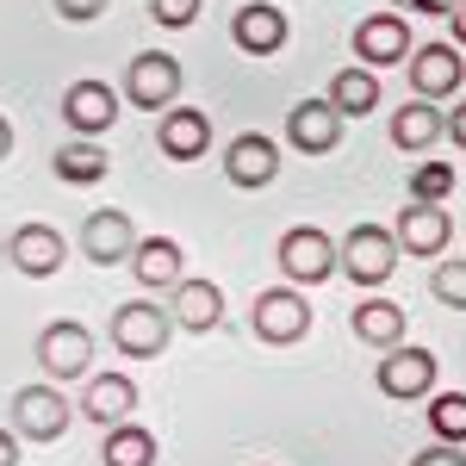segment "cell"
Listing matches in <instances>:
<instances>
[{"label":"cell","instance_id":"obj_5","mask_svg":"<svg viewBox=\"0 0 466 466\" xmlns=\"http://www.w3.org/2000/svg\"><path fill=\"white\" fill-rule=\"evenodd\" d=\"M249 329L261 336V342H274V349L305 342V336H311V305H305V292H299V287H268V292H255Z\"/></svg>","mask_w":466,"mask_h":466},{"label":"cell","instance_id":"obj_3","mask_svg":"<svg viewBox=\"0 0 466 466\" xmlns=\"http://www.w3.org/2000/svg\"><path fill=\"white\" fill-rule=\"evenodd\" d=\"M6 423H13L19 441H63L69 423H75V410L50 380H37V386H19V392L6 398Z\"/></svg>","mask_w":466,"mask_h":466},{"label":"cell","instance_id":"obj_2","mask_svg":"<svg viewBox=\"0 0 466 466\" xmlns=\"http://www.w3.org/2000/svg\"><path fill=\"white\" fill-rule=\"evenodd\" d=\"M274 261H280L287 287H323L329 274H342V243L329 230H318V224H299V230L280 237Z\"/></svg>","mask_w":466,"mask_h":466},{"label":"cell","instance_id":"obj_17","mask_svg":"<svg viewBox=\"0 0 466 466\" xmlns=\"http://www.w3.org/2000/svg\"><path fill=\"white\" fill-rule=\"evenodd\" d=\"M435 355L430 349H417V342H404L392 355L380 360V392L386 398H435Z\"/></svg>","mask_w":466,"mask_h":466},{"label":"cell","instance_id":"obj_36","mask_svg":"<svg viewBox=\"0 0 466 466\" xmlns=\"http://www.w3.org/2000/svg\"><path fill=\"white\" fill-rule=\"evenodd\" d=\"M448 25H454V44H466V0L454 6V19H448Z\"/></svg>","mask_w":466,"mask_h":466},{"label":"cell","instance_id":"obj_9","mask_svg":"<svg viewBox=\"0 0 466 466\" xmlns=\"http://www.w3.org/2000/svg\"><path fill=\"white\" fill-rule=\"evenodd\" d=\"M63 125H69L75 137L100 144L112 125H118V94H112L106 81H94V75L69 81V94H63Z\"/></svg>","mask_w":466,"mask_h":466},{"label":"cell","instance_id":"obj_14","mask_svg":"<svg viewBox=\"0 0 466 466\" xmlns=\"http://www.w3.org/2000/svg\"><path fill=\"white\" fill-rule=\"evenodd\" d=\"M156 149L168 162H199L212 149V118H206V106H168L156 118Z\"/></svg>","mask_w":466,"mask_h":466},{"label":"cell","instance_id":"obj_21","mask_svg":"<svg viewBox=\"0 0 466 466\" xmlns=\"http://www.w3.org/2000/svg\"><path fill=\"white\" fill-rule=\"evenodd\" d=\"M187 255H180V243L175 237H144L137 243V255H131V274H137V287L144 292H175L187 274Z\"/></svg>","mask_w":466,"mask_h":466},{"label":"cell","instance_id":"obj_12","mask_svg":"<svg viewBox=\"0 0 466 466\" xmlns=\"http://www.w3.org/2000/svg\"><path fill=\"white\" fill-rule=\"evenodd\" d=\"M461 81H466V63H461V44L454 37L410 50V87H417V100H454Z\"/></svg>","mask_w":466,"mask_h":466},{"label":"cell","instance_id":"obj_13","mask_svg":"<svg viewBox=\"0 0 466 466\" xmlns=\"http://www.w3.org/2000/svg\"><path fill=\"white\" fill-rule=\"evenodd\" d=\"M342 131H349V118L329 106V94H323V100H299V106L287 112V144L299 149V156H329V149L342 144Z\"/></svg>","mask_w":466,"mask_h":466},{"label":"cell","instance_id":"obj_10","mask_svg":"<svg viewBox=\"0 0 466 466\" xmlns=\"http://www.w3.org/2000/svg\"><path fill=\"white\" fill-rule=\"evenodd\" d=\"M6 261H13L25 280H50V274L69 261V243H63V230H56V224H37V218H25V224L6 237Z\"/></svg>","mask_w":466,"mask_h":466},{"label":"cell","instance_id":"obj_22","mask_svg":"<svg viewBox=\"0 0 466 466\" xmlns=\"http://www.w3.org/2000/svg\"><path fill=\"white\" fill-rule=\"evenodd\" d=\"M168 311H175L180 329H193V336H212L218 323H224V292L212 280H180L168 292Z\"/></svg>","mask_w":466,"mask_h":466},{"label":"cell","instance_id":"obj_29","mask_svg":"<svg viewBox=\"0 0 466 466\" xmlns=\"http://www.w3.org/2000/svg\"><path fill=\"white\" fill-rule=\"evenodd\" d=\"M430 292L441 299V305L466 311V261H441V268L430 274Z\"/></svg>","mask_w":466,"mask_h":466},{"label":"cell","instance_id":"obj_31","mask_svg":"<svg viewBox=\"0 0 466 466\" xmlns=\"http://www.w3.org/2000/svg\"><path fill=\"white\" fill-rule=\"evenodd\" d=\"M112 0H56V19H69V25H87V19H100Z\"/></svg>","mask_w":466,"mask_h":466},{"label":"cell","instance_id":"obj_25","mask_svg":"<svg viewBox=\"0 0 466 466\" xmlns=\"http://www.w3.org/2000/svg\"><path fill=\"white\" fill-rule=\"evenodd\" d=\"M329 106L342 112V118H367V112L380 106V75L373 69H342L329 81Z\"/></svg>","mask_w":466,"mask_h":466},{"label":"cell","instance_id":"obj_38","mask_svg":"<svg viewBox=\"0 0 466 466\" xmlns=\"http://www.w3.org/2000/svg\"><path fill=\"white\" fill-rule=\"evenodd\" d=\"M386 6H392V13H417V0H386Z\"/></svg>","mask_w":466,"mask_h":466},{"label":"cell","instance_id":"obj_18","mask_svg":"<svg viewBox=\"0 0 466 466\" xmlns=\"http://www.w3.org/2000/svg\"><path fill=\"white\" fill-rule=\"evenodd\" d=\"M398 249L404 255H423V261H435V255L448 249V237H454V218L441 212V206H417V199H404V212H398Z\"/></svg>","mask_w":466,"mask_h":466},{"label":"cell","instance_id":"obj_16","mask_svg":"<svg viewBox=\"0 0 466 466\" xmlns=\"http://www.w3.org/2000/svg\"><path fill=\"white\" fill-rule=\"evenodd\" d=\"M230 37H237V50H249V56H280L287 50V13L280 6H268V0H243L237 6V19H230Z\"/></svg>","mask_w":466,"mask_h":466},{"label":"cell","instance_id":"obj_19","mask_svg":"<svg viewBox=\"0 0 466 466\" xmlns=\"http://www.w3.org/2000/svg\"><path fill=\"white\" fill-rule=\"evenodd\" d=\"M131 410H137V386H131L125 373H94V380L81 386V417L100 423V430L131 423Z\"/></svg>","mask_w":466,"mask_h":466},{"label":"cell","instance_id":"obj_34","mask_svg":"<svg viewBox=\"0 0 466 466\" xmlns=\"http://www.w3.org/2000/svg\"><path fill=\"white\" fill-rule=\"evenodd\" d=\"M448 137L466 149V100H454V112H448Z\"/></svg>","mask_w":466,"mask_h":466},{"label":"cell","instance_id":"obj_15","mask_svg":"<svg viewBox=\"0 0 466 466\" xmlns=\"http://www.w3.org/2000/svg\"><path fill=\"white\" fill-rule=\"evenodd\" d=\"M224 175H230V187H243V193L268 187V180L280 175V144H274V137H261V131L230 137V144H224Z\"/></svg>","mask_w":466,"mask_h":466},{"label":"cell","instance_id":"obj_37","mask_svg":"<svg viewBox=\"0 0 466 466\" xmlns=\"http://www.w3.org/2000/svg\"><path fill=\"white\" fill-rule=\"evenodd\" d=\"M13 156V125H6V112H0V162Z\"/></svg>","mask_w":466,"mask_h":466},{"label":"cell","instance_id":"obj_32","mask_svg":"<svg viewBox=\"0 0 466 466\" xmlns=\"http://www.w3.org/2000/svg\"><path fill=\"white\" fill-rule=\"evenodd\" d=\"M410 466H466V448H454V441H430Z\"/></svg>","mask_w":466,"mask_h":466},{"label":"cell","instance_id":"obj_28","mask_svg":"<svg viewBox=\"0 0 466 466\" xmlns=\"http://www.w3.org/2000/svg\"><path fill=\"white\" fill-rule=\"evenodd\" d=\"M454 168H448V162H417V168H410V199H417V206H441V199H454Z\"/></svg>","mask_w":466,"mask_h":466},{"label":"cell","instance_id":"obj_4","mask_svg":"<svg viewBox=\"0 0 466 466\" xmlns=\"http://www.w3.org/2000/svg\"><path fill=\"white\" fill-rule=\"evenodd\" d=\"M398 230H386V224H355L349 237H342V274L355 280V287L380 292L386 280L398 274Z\"/></svg>","mask_w":466,"mask_h":466},{"label":"cell","instance_id":"obj_33","mask_svg":"<svg viewBox=\"0 0 466 466\" xmlns=\"http://www.w3.org/2000/svg\"><path fill=\"white\" fill-rule=\"evenodd\" d=\"M0 466H19V435H13V423H0Z\"/></svg>","mask_w":466,"mask_h":466},{"label":"cell","instance_id":"obj_23","mask_svg":"<svg viewBox=\"0 0 466 466\" xmlns=\"http://www.w3.org/2000/svg\"><path fill=\"white\" fill-rule=\"evenodd\" d=\"M349 323H355V342L380 349V355L404 349V305H392V299H360Z\"/></svg>","mask_w":466,"mask_h":466},{"label":"cell","instance_id":"obj_24","mask_svg":"<svg viewBox=\"0 0 466 466\" xmlns=\"http://www.w3.org/2000/svg\"><path fill=\"white\" fill-rule=\"evenodd\" d=\"M50 168H56V180H69V187H94V180H106L112 156H106V144H87V137H69V144H56V156H50Z\"/></svg>","mask_w":466,"mask_h":466},{"label":"cell","instance_id":"obj_11","mask_svg":"<svg viewBox=\"0 0 466 466\" xmlns=\"http://www.w3.org/2000/svg\"><path fill=\"white\" fill-rule=\"evenodd\" d=\"M410 50H417V44H410V19H404V13H367V19H355L360 69H392Z\"/></svg>","mask_w":466,"mask_h":466},{"label":"cell","instance_id":"obj_20","mask_svg":"<svg viewBox=\"0 0 466 466\" xmlns=\"http://www.w3.org/2000/svg\"><path fill=\"white\" fill-rule=\"evenodd\" d=\"M392 144L410 149V156H430L441 137H448V112H435V100H404V106L392 112Z\"/></svg>","mask_w":466,"mask_h":466},{"label":"cell","instance_id":"obj_27","mask_svg":"<svg viewBox=\"0 0 466 466\" xmlns=\"http://www.w3.org/2000/svg\"><path fill=\"white\" fill-rule=\"evenodd\" d=\"M430 430H435V441L466 448V392H435L430 398Z\"/></svg>","mask_w":466,"mask_h":466},{"label":"cell","instance_id":"obj_26","mask_svg":"<svg viewBox=\"0 0 466 466\" xmlns=\"http://www.w3.org/2000/svg\"><path fill=\"white\" fill-rule=\"evenodd\" d=\"M100 466H156V435L144 423H118L100 441Z\"/></svg>","mask_w":466,"mask_h":466},{"label":"cell","instance_id":"obj_35","mask_svg":"<svg viewBox=\"0 0 466 466\" xmlns=\"http://www.w3.org/2000/svg\"><path fill=\"white\" fill-rule=\"evenodd\" d=\"M461 0H417V13H435V19H454Z\"/></svg>","mask_w":466,"mask_h":466},{"label":"cell","instance_id":"obj_30","mask_svg":"<svg viewBox=\"0 0 466 466\" xmlns=\"http://www.w3.org/2000/svg\"><path fill=\"white\" fill-rule=\"evenodd\" d=\"M149 19L168 25V32H187L199 19V0H149Z\"/></svg>","mask_w":466,"mask_h":466},{"label":"cell","instance_id":"obj_8","mask_svg":"<svg viewBox=\"0 0 466 466\" xmlns=\"http://www.w3.org/2000/svg\"><path fill=\"white\" fill-rule=\"evenodd\" d=\"M137 224L131 212H118V206H100V212L81 218V255L94 261V268H118V261H131L137 255Z\"/></svg>","mask_w":466,"mask_h":466},{"label":"cell","instance_id":"obj_39","mask_svg":"<svg viewBox=\"0 0 466 466\" xmlns=\"http://www.w3.org/2000/svg\"><path fill=\"white\" fill-rule=\"evenodd\" d=\"M0 261H6V237H0Z\"/></svg>","mask_w":466,"mask_h":466},{"label":"cell","instance_id":"obj_7","mask_svg":"<svg viewBox=\"0 0 466 466\" xmlns=\"http://www.w3.org/2000/svg\"><path fill=\"white\" fill-rule=\"evenodd\" d=\"M37 367H44L50 386H56V380H87V373H94V329L75 323V318H56L37 336Z\"/></svg>","mask_w":466,"mask_h":466},{"label":"cell","instance_id":"obj_1","mask_svg":"<svg viewBox=\"0 0 466 466\" xmlns=\"http://www.w3.org/2000/svg\"><path fill=\"white\" fill-rule=\"evenodd\" d=\"M180 323L168 305H156V299H125L118 311H112L106 323V336H112V349L118 355H131V360H156L162 349H168V336H175Z\"/></svg>","mask_w":466,"mask_h":466},{"label":"cell","instance_id":"obj_6","mask_svg":"<svg viewBox=\"0 0 466 466\" xmlns=\"http://www.w3.org/2000/svg\"><path fill=\"white\" fill-rule=\"evenodd\" d=\"M180 87H187V69H180L168 50H144V56H131V69H125V100L144 112H162L180 106Z\"/></svg>","mask_w":466,"mask_h":466}]
</instances>
